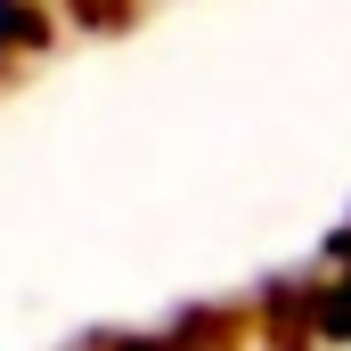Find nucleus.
I'll return each instance as SVG.
<instances>
[{
	"mask_svg": "<svg viewBox=\"0 0 351 351\" xmlns=\"http://www.w3.org/2000/svg\"><path fill=\"white\" fill-rule=\"evenodd\" d=\"M25 33H33V0H0V66L25 49Z\"/></svg>",
	"mask_w": 351,
	"mask_h": 351,
	"instance_id": "f257e3e1",
	"label": "nucleus"
}]
</instances>
